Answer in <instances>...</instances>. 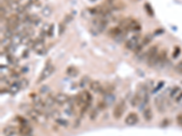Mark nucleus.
<instances>
[{
    "instance_id": "nucleus-1",
    "label": "nucleus",
    "mask_w": 182,
    "mask_h": 136,
    "mask_svg": "<svg viewBox=\"0 0 182 136\" xmlns=\"http://www.w3.org/2000/svg\"><path fill=\"white\" fill-rule=\"evenodd\" d=\"M123 30L128 32V31H133L135 33H139L141 30V26L139 23L136 19L132 17H127L123 18L119 21V26Z\"/></svg>"
},
{
    "instance_id": "nucleus-2",
    "label": "nucleus",
    "mask_w": 182,
    "mask_h": 136,
    "mask_svg": "<svg viewBox=\"0 0 182 136\" xmlns=\"http://www.w3.org/2000/svg\"><path fill=\"white\" fill-rule=\"evenodd\" d=\"M103 6H105L107 9L112 11H119L123 10L126 7V5L121 0H105L102 3Z\"/></svg>"
},
{
    "instance_id": "nucleus-3",
    "label": "nucleus",
    "mask_w": 182,
    "mask_h": 136,
    "mask_svg": "<svg viewBox=\"0 0 182 136\" xmlns=\"http://www.w3.org/2000/svg\"><path fill=\"white\" fill-rule=\"evenodd\" d=\"M20 22H21V18H20L19 15L18 14H13L7 18L6 27H7V29L12 30L15 32V30L19 27Z\"/></svg>"
},
{
    "instance_id": "nucleus-4",
    "label": "nucleus",
    "mask_w": 182,
    "mask_h": 136,
    "mask_svg": "<svg viewBox=\"0 0 182 136\" xmlns=\"http://www.w3.org/2000/svg\"><path fill=\"white\" fill-rule=\"evenodd\" d=\"M32 49L37 54V55H44L47 51L45 45V39L42 36H38L37 39H35L34 44L32 45Z\"/></svg>"
},
{
    "instance_id": "nucleus-5",
    "label": "nucleus",
    "mask_w": 182,
    "mask_h": 136,
    "mask_svg": "<svg viewBox=\"0 0 182 136\" xmlns=\"http://www.w3.org/2000/svg\"><path fill=\"white\" fill-rule=\"evenodd\" d=\"M55 68H56L55 65H53L52 64H50V63L48 64L47 65L44 67L43 71L41 72V74H40V75H39V77H38L37 81V84H40L41 82H43L47 78H48L54 73Z\"/></svg>"
},
{
    "instance_id": "nucleus-6",
    "label": "nucleus",
    "mask_w": 182,
    "mask_h": 136,
    "mask_svg": "<svg viewBox=\"0 0 182 136\" xmlns=\"http://www.w3.org/2000/svg\"><path fill=\"white\" fill-rule=\"evenodd\" d=\"M126 108H127L126 101L121 100L119 103L116 104L115 108H114V110H113V117L116 120H119L122 117V115H124Z\"/></svg>"
},
{
    "instance_id": "nucleus-7",
    "label": "nucleus",
    "mask_w": 182,
    "mask_h": 136,
    "mask_svg": "<svg viewBox=\"0 0 182 136\" xmlns=\"http://www.w3.org/2000/svg\"><path fill=\"white\" fill-rule=\"evenodd\" d=\"M141 39V35L139 33H136L133 35L130 38H128L125 44V48L128 50H134V48L139 44V41Z\"/></svg>"
},
{
    "instance_id": "nucleus-8",
    "label": "nucleus",
    "mask_w": 182,
    "mask_h": 136,
    "mask_svg": "<svg viewBox=\"0 0 182 136\" xmlns=\"http://www.w3.org/2000/svg\"><path fill=\"white\" fill-rule=\"evenodd\" d=\"M139 121V117L138 115V113L136 112H129L128 115L125 118V123L128 124V126H133L136 124Z\"/></svg>"
},
{
    "instance_id": "nucleus-9",
    "label": "nucleus",
    "mask_w": 182,
    "mask_h": 136,
    "mask_svg": "<svg viewBox=\"0 0 182 136\" xmlns=\"http://www.w3.org/2000/svg\"><path fill=\"white\" fill-rule=\"evenodd\" d=\"M17 130L20 135H32L33 133V128L29 123L19 124V126L17 127Z\"/></svg>"
},
{
    "instance_id": "nucleus-10",
    "label": "nucleus",
    "mask_w": 182,
    "mask_h": 136,
    "mask_svg": "<svg viewBox=\"0 0 182 136\" xmlns=\"http://www.w3.org/2000/svg\"><path fill=\"white\" fill-rule=\"evenodd\" d=\"M155 105L159 112H164L166 111L165 107V100L161 95H158L155 98Z\"/></svg>"
},
{
    "instance_id": "nucleus-11",
    "label": "nucleus",
    "mask_w": 182,
    "mask_h": 136,
    "mask_svg": "<svg viewBox=\"0 0 182 136\" xmlns=\"http://www.w3.org/2000/svg\"><path fill=\"white\" fill-rule=\"evenodd\" d=\"M55 99H56V103L64 105L65 103H66L68 101H69L70 98L67 95H66L64 93H58L55 95Z\"/></svg>"
},
{
    "instance_id": "nucleus-12",
    "label": "nucleus",
    "mask_w": 182,
    "mask_h": 136,
    "mask_svg": "<svg viewBox=\"0 0 182 136\" xmlns=\"http://www.w3.org/2000/svg\"><path fill=\"white\" fill-rule=\"evenodd\" d=\"M89 88L94 93H102V90H103V86L101 85L100 82L96 80L91 81L89 83Z\"/></svg>"
},
{
    "instance_id": "nucleus-13",
    "label": "nucleus",
    "mask_w": 182,
    "mask_h": 136,
    "mask_svg": "<svg viewBox=\"0 0 182 136\" xmlns=\"http://www.w3.org/2000/svg\"><path fill=\"white\" fill-rule=\"evenodd\" d=\"M3 134L5 136H16L18 133L17 128H16L13 125H7L3 129Z\"/></svg>"
},
{
    "instance_id": "nucleus-14",
    "label": "nucleus",
    "mask_w": 182,
    "mask_h": 136,
    "mask_svg": "<svg viewBox=\"0 0 182 136\" xmlns=\"http://www.w3.org/2000/svg\"><path fill=\"white\" fill-rule=\"evenodd\" d=\"M22 89L21 87V84H20V81H16V82H14L10 84L9 86V93L11 95H16L17 94L19 91Z\"/></svg>"
},
{
    "instance_id": "nucleus-15",
    "label": "nucleus",
    "mask_w": 182,
    "mask_h": 136,
    "mask_svg": "<svg viewBox=\"0 0 182 136\" xmlns=\"http://www.w3.org/2000/svg\"><path fill=\"white\" fill-rule=\"evenodd\" d=\"M143 118L146 122H150L153 119V112L149 106H146L143 108Z\"/></svg>"
},
{
    "instance_id": "nucleus-16",
    "label": "nucleus",
    "mask_w": 182,
    "mask_h": 136,
    "mask_svg": "<svg viewBox=\"0 0 182 136\" xmlns=\"http://www.w3.org/2000/svg\"><path fill=\"white\" fill-rule=\"evenodd\" d=\"M81 94H82V96H83L85 104H87V105L90 106L91 103H92V101H93V96H92V95H91L90 92H88V91H87V90L83 91Z\"/></svg>"
},
{
    "instance_id": "nucleus-17",
    "label": "nucleus",
    "mask_w": 182,
    "mask_h": 136,
    "mask_svg": "<svg viewBox=\"0 0 182 136\" xmlns=\"http://www.w3.org/2000/svg\"><path fill=\"white\" fill-rule=\"evenodd\" d=\"M55 95H53V94H49L47 98L45 99V104H46V107L48 108H50L52 107L55 103H56V99H55Z\"/></svg>"
},
{
    "instance_id": "nucleus-18",
    "label": "nucleus",
    "mask_w": 182,
    "mask_h": 136,
    "mask_svg": "<svg viewBox=\"0 0 182 136\" xmlns=\"http://www.w3.org/2000/svg\"><path fill=\"white\" fill-rule=\"evenodd\" d=\"M167 55H168V54H167L166 50H162L160 52H158L157 57V64H163L167 60Z\"/></svg>"
},
{
    "instance_id": "nucleus-19",
    "label": "nucleus",
    "mask_w": 182,
    "mask_h": 136,
    "mask_svg": "<svg viewBox=\"0 0 182 136\" xmlns=\"http://www.w3.org/2000/svg\"><path fill=\"white\" fill-rule=\"evenodd\" d=\"M66 75L70 77H76L78 75V68H76L75 66H68L66 68Z\"/></svg>"
},
{
    "instance_id": "nucleus-20",
    "label": "nucleus",
    "mask_w": 182,
    "mask_h": 136,
    "mask_svg": "<svg viewBox=\"0 0 182 136\" xmlns=\"http://www.w3.org/2000/svg\"><path fill=\"white\" fill-rule=\"evenodd\" d=\"M64 112L66 113L67 115H69V116H72L74 113H75V109H74V104L72 103H68L65 109H64Z\"/></svg>"
},
{
    "instance_id": "nucleus-21",
    "label": "nucleus",
    "mask_w": 182,
    "mask_h": 136,
    "mask_svg": "<svg viewBox=\"0 0 182 136\" xmlns=\"http://www.w3.org/2000/svg\"><path fill=\"white\" fill-rule=\"evenodd\" d=\"M52 12H53V9H52V7L50 6H46L42 9V15L44 16H46V17L50 16L51 14H52Z\"/></svg>"
},
{
    "instance_id": "nucleus-22",
    "label": "nucleus",
    "mask_w": 182,
    "mask_h": 136,
    "mask_svg": "<svg viewBox=\"0 0 182 136\" xmlns=\"http://www.w3.org/2000/svg\"><path fill=\"white\" fill-rule=\"evenodd\" d=\"M181 92V89L178 86H175L171 91H170V94H169V97L170 98H177V96L180 94Z\"/></svg>"
},
{
    "instance_id": "nucleus-23",
    "label": "nucleus",
    "mask_w": 182,
    "mask_h": 136,
    "mask_svg": "<svg viewBox=\"0 0 182 136\" xmlns=\"http://www.w3.org/2000/svg\"><path fill=\"white\" fill-rule=\"evenodd\" d=\"M98 111L97 108H94L90 111L89 112V120L90 121H95L97 118H98Z\"/></svg>"
},
{
    "instance_id": "nucleus-24",
    "label": "nucleus",
    "mask_w": 182,
    "mask_h": 136,
    "mask_svg": "<svg viewBox=\"0 0 182 136\" xmlns=\"http://www.w3.org/2000/svg\"><path fill=\"white\" fill-rule=\"evenodd\" d=\"M55 121H56V123H57V125L62 126V127H67L68 124H69V123H68V122H67V120H66L64 118H60V117L57 118Z\"/></svg>"
},
{
    "instance_id": "nucleus-25",
    "label": "nucleus",
    "mask_w": 182,
    "mask_h": 136,
    "mask_svg": "<svg viewBox=\"0 0 182 136\" xmlns=\"http://www.w3.org/2000/svg\"><path fill=\"white\" fill-rule=\"evenodd\" d=\"M152 40H153V35H150V34H148L142 38V44L144 45H148L152 42Z\"/></svg>"
},
{
    "instance_id": "nucleus-26",
    "label": "nucleus",
    "mask_w": 182,
    "mask_h": 136,
    "mask_svg": "<svg viewBox=\"0 0 182 136\" xmlns=\"http://www.w3.org/2000/svg\"><path fill=\"white\" fill-rule=\"evenodd\" d=\"M144 8H145L146 12L148 13V15L149 16H154V11H153V8H152V7L150 6L149 3H145L144 4Z\"/></svg>"
},
{
    "instance_id": "nucleus-27",
    "label": "nucleus",
    "mask_w": 182,
    "mask_h": 136,
    "mask_svg": "<svg viewBox=\"0 0 182 136\" xmlns=\"http://www.w3.org/2000/svg\"><path fill=\"white\" fill-rule=\"evenodd\" d=\"M7 60H8V62L9 63H11V64H17L18 63V59L13 55V54H7Z\"/></svg>"
},
{
    "instance_id": "nucleus-28",
    "label": "nucleus",
    "mask_w": 182,
    "mask_h": 136,
    "mask_svg": "<svg viewBox=\"0 0 182 136\" xmlns=\"http://www.w3.org/2000/svg\"><path fill=\"white\" fill-rule=\"evenodd\" d=\"M145 47V45H144L142 43H141V44L139 43V44L136 45V47L134 48V50H133L134 54H135V55H139V54L142 52V50H143V47Z\"/></svg>"
},
{
    "instance_id": "nucleus-29",
    "label": "nucleus",
    "mask_w": 182,
    "mask_h": 136,
    "mask_svg": "<svg viewBox=\"0 0 182 136\" xmlns=\"http://www.w3.org/2000/svg\"><path fill=\"white\" fill-rule=\"evenodd\" d=\"M91 81H90V79H89V77L87 76V75H84L82 78H81V80H80V83H79V84H80V86L81 87H85L88 83H90Z\"/></svg>"
},
{
    "instance_id": "nucleus-30",
    "label": "nucleus",
    "mask_w": 182,
    "mask_h": 136,
    "mask_svg": "<svg viewBox=\"0 0 182 136\" xmlns=\"http://www.w3.org/2000/svg\"><path fill=\"white\" fill-rule=\"evenodd\" d=\"M180 52H181V49L178 45H176L174 47V50H173V53H172V57L173 58H177L178 57V55H180Z\"/></svg>"
},
{
    "instance_id": "nucleus-31",
    "label": "nucleus",
    "mask_w": 182,
    "mask_h": 136,
    "mask_svg": "<svg viewBox=\"0 0 182 136\" xmlns=\"http://www.w3.org/2000/svg\"><path fill=\"white\" fill-rule=\"evenodd\" d=\"M16 121H17V123H18L19 124H27V123H29L28 121L25 117H23V116H21V115L16 116Z\"/></svg>"
},
{
    "instance_id": "nucleus-32",
    "label": "nucleus",
    "mask_w": 182,
    "mask_h": 136,
    "mask_svg": "<svg viewBox=\"0 0 182 136\" xmlns=\"http://www.w3.org/2000/svg\"><path fill=\"white\" fill-rule=\"evenodd\" d=\"M66 27V25L65 24L63 21L59 23V26H58V35H61L65 32Z\"/></svg>"
},
{
    "instance_id": "nucleus-33",
    "label": "nucleus",
    "mask_w": 182,
    "mask_h": 136,
    "mask_svg": "<svg viewBox=\"0 0 182 136\" xmlns=\"http://www.w3.org/2000/svg\"><path fill=\"white\" fill-rule=\"evenodd\" d=\"M48 115H49V116H51V117L55 118V120H56L57 118H58V117H59V115H60V112H59L57 110H52V111L48 112Z\"/></svg>"
},
{
    "instance_id": "nucleus-34",
    "label": "nucleus",
    "mask_w": 182,
    "mask_h": 136,
    "mask_svg": "<svg viewBox=\"0 0 182 136\" xmlns=\"http://www.w3.org/2000/svg\"><path fill=\"white\" fill-rule=\"evenodd\" d=\"M28 4H30L31 6L33 7H39L41 6V2L40 0H28Z\"/></svg>"
},
{
    "instance_id": "nucleus-35",
    "label": "nucleus",
    "mask_w": 182,
    "mask_h": 136,
    "mask_svg": "<svg viewBox=\"0 0 182 136\" xmlns=\"http://www.w3.org/2000/svg\"><path fill=\"white\" fill-rule=\"evenodd\" d=\"M54 34V24H50L49 27H48V32H47V35L51 37Z\"/></svg>"
},
{
    "instance_id": "nucleus-36",
    "label": "nucleus",
    "mask_w": 182,
    "mask_h": 136,
    "mask_svg": "<svg viewBox=\"0 0 182 136\" xmlns=\"http://www.w3.org/2000/svg\"><path fill=\"white\" fill-rule=\"evenodd\" d=\"M175 71L178 74H182V61L178 63L175 66Z\"/></svg>"
},
{
    "instance_id": "nucleus-37",
    "label": "nucleus",
    "mask_w": 182,
    "mask_h": 136,
    "mask_svg": "<svg viewBox=\"0 0 182 136\" xmlns=\"http://www.w3.org/2000/svg\"><path fill=\"white\" fill-rule=\"evenodd\" d=\"M72 19H73V16H71V15H66L65 17H64V19H63V22L65 23L66 25H67L68 23H70L71 21H72Z\"/></svg>"
},
{
    "instance_id": "nucleus-38",
    "label": "nucleus",
    "mask_w": 182,
    "mask_h": 136,
    "mask_svg": "<svg viewBox=\"0 0 182 136\" xmlns=\"http://www.w3.org/2000/svg\"><path fill=\"white\" fill-rule=\"evenodd\" d=\"M20 84H21V87H22V89H24V88H26V87H28V81L27 80V79H22L21 81H20Z\"/></svg>"
},
{
    "instance_id": "nucleus-39",
    "label": "nucleus",
    "mask_w": 182,
    "mask_h": 136,
    "mask_svg": "<svg viewBox=\"0 0 182 136\" xmlns=\"http://www.w3.org/2000/svg\"><path fill=\"white\" fill-rule=\"evenodd\" d=\"M176 120H177V123L179 126L182 127V113H179V115H177L176 117Z\"/></svg>"
},
{
    "instance_id": "nucleus-40",
    "label": "nucleus",
    "mask_w": 182,
    "mask_h": 136,
    "mask_svg": "<svg viewBox=\"0 0 182 136\" xmlns=\"http://www.w3.org/2000/svg\"><path fill=\"white\" fill-rule=\"evenodd\" d=\"M48 89H49V87H48V86H47V85H44V86H42V87L40 88L39 92H40L41 94H46V93H48Z\"/></svg>"
},
{
    "instance_id": "nucleus-41",
    "label": "nucleus",
    "mask_w": 182,
    "mask_h": 136,
    "mask_svg": "<svg viewBox=\"0 0 182 136\" xmlns=\"http://www.w3.org/2000/svg\"><path fill=\"white\" fill-rule=\"evenodd\" d=\"M29 52H28V49H26V50H24L23 51V55H22V56L24 57V58H26V57H28V55H29V54H28Z\"/></svg>"
},
{
    "instance_id": "nucleus-42",
    "label": "nucleus",
    "mask_w": 182,
    "mask_h": 136,
    "mask_svg": "<svg viewBox=\"0 0 182 136\" xmlns=\"http://www.w3.org/2000/svg\"><path fill=\"white\" fill-rule=\"evenodd\" d=\"M176 101L178 102V103H179V102H181L182 101V91L180 92V94L177 96V98H176Z\"/></svg>"
},
{
    "instance_id": "nucleus-43",
    "label": "nucleus",
    "mask_w": 182,
    "mask_h": 136,
    "mask_svg": "<svg viewBox=\"0 0 182 136\" xmlns=\"http://www.w3.org/2000/svg\"><path fill=\"white\" fill-rule=\"evenodd\" d=\"M21 0H6V3H9V2H16V3H19Z\"/></svg>"
},
{
    "instance_id": "nucleus-44",
    "label": "nucleus",
    "mask_w": 182,
    "mask_h": 136,
    "mask_svg": "<svg viewBox=\"0 0 182 136\" xmlns=\"http://www.w3.org/2000/svg\"><path fill=\"white\" fill-rule=\"evenodd\" d=\"M21 136H33V135H21Z\"/></svg>"
}]
</instances>
